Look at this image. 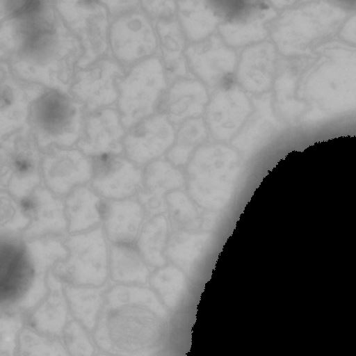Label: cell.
<instances>
[{
	"label": "cell",
	"instance_id": "cell-1",
	"mask_svg": "<svg viewBox=\"0 0 356 356\" xmlns=\"http://www.w3.org/2000/svg\"><path fill=\"white\" fill-rule=\"evenodd\" d=\"M81 54L79 40L50 5L7 60L17 76L67 92Z\"/></svg>",
	"mask_w": 356,
	"mask_h": 356
},
{
	"label": "cell",
	"instance_id": "cell-2",
	"mask_svg": "<svg viewBox=\"0 0 356 356\" xmlns=\"http://www.w3.org/2000/svg\"><path fill=\"white\" fill-rule=\"evenodd\" d=\"M67 254L63 238H0L1 303L22 308L40 300L48 292L49 272Z\"/></svg>",
	"mask_w": 356,
	"mask_h": 356
},
{
	"label": "cell",
	"instance_id": "cell-3",
	"mask_svg": "<svg viewBox=\"0 0 356 356\" xmlns=\"http://www.w3.org/2000/svg\"><path fill=\"white\" fill-rule=\"evenodd\" d=\"M146 295L145 289L131 284L109 287L95 334L103 349L129 356L140 351L141 309Z\"/></svg>",
	"mask_w": 356,
	"mask_h": 356
},
{
	"label": "cell",
	"instance_id": "cell-4",
	"mask_svg": "<svg viewBox=\"0 0 356 356\" xmlns=\"http://www.w3.org/2000/svg\"><path fill=\"white\" fill-rule=\"evenodd\" d=\"M66 257L57 262L52 273L63 284L99 286L109 277V243L102 225L90 230L67 234L63 238Z\"/></svg>",
	"mask_w": 356,
	"mask_h": 356
},
{
	"label": "cell",
	"instance_id": "cell-5",
	"mask_svg": "<svg viewBox=\"0 0 356 356\" xmlns=\"http://www.w3.org/2000/svg\"><path fill=\"white\" fill-rule=\"evenodd\" d=\"M32 134L42 150L70 147L81 135V105L57 90L43 92L30 107Z\"/></svg>",
	"mask_w": 356,
	"mask_h": 356
},
{
	"label": "cell",
	"instance_id": "cell-6",
	"mask_svg": "<svg viewBox=\"0 0 356 356\" xmlns=\"http://www.w3.org/2000/svg\"><path fill=\"white\" fill-rule=\"evenodd\" d=\"M32 132L24 128L1 139L0 189L21 200L42 184V154Z\"/></svg>",
	"mask_w": 356,
	"mask_h": 356
},
{
	"label": "cell",
	"instance_id": "cell-7",
	"mask_svg": "<svg viewBox=\"0 0 356 356\" xmlns=\"http://www.w3.org/2000/svg\"><path fill=\"white\" fill-rule=\"evenodd\" d=\"M166 87L165 67L158 58H147L136 65L119 86L123 125L131 127L152 115L163 99Z\"/></svg>",
	"mask_w": 356,
	"mask_h": 356
},
{
	"label": "cell",
	"instance_id": "cell-8",
	"mask_svg": "<svg viewBox=\"0 0 356 356\" xmlns=\"http://www.w3.org/2000/svg\"><path fill=\"white\" fill-rule=\"evenodd\" d=\"M56 8L71 29L78 36L82 54L80 67L92 63L107 48L108 15L105 7L98 2L58 1Z\"/></svg>",
	"mask_w": 356,
	"mask_h": 356
},
{
	"label": "cell",
	"instance_id": "cell-9",
	"mask_svg": "<svg viewBox=\"0 0 356 356\" xmlns=\"http://www.w3.org/2000/svg\"><path fill=\"white\" fill-rule=\"evenodd\" d=\"M254 110L253 99L238 83L232 81L213 93L204 120L213 138L228 140L241 132Z\"/></svg>",
	"mask_w": 356,
	"mask_h": 356
},
{
	"label": "cell",
	"instance_id": "cell-10",
	"mask_svg": "<svg viewBox=\"0 0 356 356\" xmlns=\"http://www.w3.org/2000/svg\"><path fill=\"white\" fill-rule=\"evenodd\" d=\"M188 69L210 89L233 81L238 63L236 51L218 35L189 44L185 51Z\"/></svg>",
	"mask_w": 356,
	"mask_h": 356
},
{
	"label": "cell",
	"instance_id": "cell-11",
	"mask_svg": "<svg viewBox=\"0 0 356 356\" xmlns=\"http://www.w3.org/2000/svg\"><path fill=\"white\" fill-rule=\"evenodd\" d=\"M92 173V159L79 149L54 147L42 154V184L60 197L78 186L88 184Z\"/></svg>",
	"mask_w": 356,
	"mask_h": 356
},
{
	"label": "cell",
	"instance_id": "cell-12",
	"mask_svg": "<svg viewBox=\"0 0 356 356\" xmlns=\"http://www.w3.org/2000/svg\"><path fill=\"white\" fill-rule=\"evenodd\" d=\"M90 186L102 198L124 200L136 195L143 181L138 165L121 154L92 157Z\"/></svg>",
	"mask_w": 356,
	"mask_h": 356
},
{
	"label": "cell",
	"instance_id": "cell-13",
	"mask_svg": "<svg viewBox=\"0 0 356 356\" xmlns=\"http://www.w3.org/2000/svg\"><path fill=\"white\" fill-rule=\"evenodd\" d=\"M29 223L22 234L24 240L63 238L67 234L64 200L43 184L20 200Z\"/></svg>",
	"mask_w": 356,
	"mask_h": 356
},
{
	"label": "cell",
	"instance_id": "cell-14",
	"mask_svg": "<svg viewBox=\"0 0 356 356\" xmlns=\"http://www.w3.org/2000/svg\"><path fill=\"white\" fill-rule=\"evenodd\" d=\"M273 15V10L264 2L234 6L218 26L220 36L232 47L261 42L268 35L267 24Z\"/></svg>",
	"mask_w": 356,
	"mask_h": 356
},
{
	"label": "cell",
	"instance_id": "cell-15",
	"mask_svg": "<svg viewBox=\"0 0 356 356\" xmlns=\"http://www.w3.org/2000/svg\"><path fill=\"white\" fill-rule=\"evenodd\" d=\"M111 42L115 56L124 62H132L152 54L157 43L147 17L136 10L124 14L113 23Z\"/></svg>",
	"mask_w": 356,
	"mask_h": 356
},
{
	"label": "cell",
	"instance_id": "cell-16",
	"mask_svg": "<svg viewBox=\"0 0 356 356\" xmlns=\"http://www.w3.org/2000/svg\"><path fill=\"white\" fill-rule=\"evenodd\" d=\"M41 86L19 80L6 63L0 65V136L22 126L29 106L43 92Z\"/></svg>",
	"mask_w": 356,
	"mask_h": 356
},
{
	"label": "cell",
	"instance_id": "cell-17",
	"mask_svg": "<svg viewBox=\"0 0 356 356\" xmlns=\"http://www.w3.org/2000/svg\"><path fill=\"white\" fill-rule=\"evenodd\" d=\"M174 126L163 113L145 120L124 138L126 156L138 165L157 157L174 142Z\"/></svg>",
	"mask_w": 356,
	"mask_h": 356
},
{
	"label": "cell",
	"instance_id": "cell-18",
	"mask_svg": "<svg viewBox=\"0 0 356 356\" xmlns=\"http://www.w3.org/2000/svg\"><path fill=\"white\" fill-rule=\"evenodd\" d=\"M121 74L122 69L115 61L99 60L76 74L72 92L90 109L108 105L116 99L115 82Z\"/></svg>",
	"mask_w": 356,
	"mask_h": 356
},
{
	"label": "cell",
	"instance_id": "cell-19",
	"mask_svg": "<svg viewBox=\"0 0 356 356\" xmlns=\"http://www.w3.org/2000/svg\"><path fill=\"white\" fill-rule=\"evenodd\" d=\"M275 51L268 41L247 47L241 54L236 70L237 83L248 93L267 92L273 83Z\"/></svg>",
	"mask_w": 356,
	"mask_h": 356
},
{
	"label": "cell",
	"instance_id": "cell-20",
	"mask_svg": "<svg viewBox=\"0 0 356 356\" xmlns=\"http://www.w3.org/2000/svg\"><path fill=\"white\" fill-rule=\"evenodd\" d=\"M123 131L118 113L107 108L97 111L86 121L77 141V147L89 157L121 154Z\"/></svg>",
	"mask_w": 356,
	"mask_h": 356
},
{
	"label": "cell",
	"instance_id": "cell-21",
	"mask_svg": "<svg viewBox=\"0 0 356 356\" xmlns=\"http://www.w3.org/2000/svg\"><path fill=\"white\" fill-rule=\"evenodd\" d=\"M163 100V114L176 125L199 118L206 111L209 97L202 82L188 76L174 80Z\"/></svg>",
	"mask_w": 356,
	"mask_h": 356
},
{
	"label": "cell",
	"instance_id": "cell-22",
	"mask_svg": "<svg viewBox=\"0 0 356 356\" xmlns=\"http://www.w3.org/2000/svg\"><path fill=\"white\" fill-rule=\"evenodd\" d=\"M145 211L136 199H103L102 225L108 243L136 241L143 225Z\"/></svg>",
	"mask_w": 356,
	"mask_h": 356
},
{
	"label": "cell",
	"instance_id": "cell-23",
	"mask_svg": "<svg viewBox=\"0 0 356 356\" xmlns=\"http://www.w3.org/2000/svg\"><path fill=\"white\" fill-rule=\"evenodd\" d=\"M232 7L204 1H179L177 16L186 40L193 43L211 36Z\"/></svg>",
	"mask_w": 356,
	"mask_h": 356
},
{
	"label": "cell",
	"instance_id": "cell-24",
	"mask_svg": "<svg viewBox=\"0 0 356 356\" xmlns=\"http://www.w3.org/2000/svg\"><path fill=\"white\" fill-rule=\"evenodd\" d=\"M177 14L156 19V30L159 40L163 65L168 79L188 76L185 58L186 38Z\"/></svg>",
	"mask_w": 356,
	"mask_h": 356
},
{
	"label": "cell",
	"instance_id": "cell-25",
	"mask_svg": "<svg viewBox=\"0 0 356 356\" xmlns=\"http://www.w3.org/2000/svg\"><path fill=\"white\" fill-rule=\"evenodd\" d=\"M68 234L86 232L102 225V198L89 184L63 197Z\"/></svg>",
	"mask_w": 356,
	"mask_h": 356
},
{
	"label": "cell",
	"instance_id": "cell-26",
	"mask_svg": "<svg viewBox=\"0 0 356 356\" xmlns=\"http://www.w3.org/2000/svg\"><path fill=\"white\" fill-rule=\"evenodd\" d=\"M147 264L135 242L109 243V277L114 282L131 284L145 282Z\"/></svg>",
	"mask_w": 356,
	"mask_h": 356
},
{
	"label": "cell",
	"instance_id": "cell-27",
	"mask_svg": "<svg viewBox=\"0 0 356 356\" xmlns=\"http://www.w3.org/2000/svg\"><path fill=\"white\" fill-rule=\"evenodd\" d=\"M63 283L51 270L47 275L48 292L33 316V323L41 332L58 334L66 321V304Z\"/></svg>",
	"mask_w": 356,
	"mask_h": 356
},
{
	"label": "cell",
	"instance_id": "cell-28",
	"mask_svg": "<svg viewBox=\"0 0 356 356\" xmlns=\"http://www.w3.org/2000/svg\"><path fill=\"white\" fill-rule=\"evenodd\" d=\"M108 289L106 283L99 286L65 284L64 292L79 321L92 328Z\"/></svg>",
	"mask_w": 356,
	"mask_h": 356
},
{
	"label": "cell",
	"instance_id": "cell-29",
	"mask_svg": "<svg viewBox=\"0 0 356 356\" xmlns=\"http://www.w3.org/2000/svg\"><path fill=\"white\" fill-rule=\"evenodd\" d=\"M29 223L20 200L0 191V238L22 236Z\"/></svg>",
	"mask_w": 356,
	"mask_h": 356
},
{
	"label": "cell",
	"instance_id": "cell-30",
	"mask_svg": "<svg viewBox=\"0 0 356 356\" xmlns=\"http://www.w3.org/2000/svg\"><path fill=\"white\" fill-rule=\"evenodd\" d=\"M208 131L206 122L201 117L183 122L178 130L175 145L169 155L179 160L187 158L195 147L207 139Z\"/></svg>",
	"mask_w": 356,
	"mask_h": 356
},
{
	"label": "cell",
	"instance_id": "cell-31",
	"mask_svg": "<svg viewBox=\"0 0 356 356\" xmlns=\"http://www.w3.org/2000/svg\"><path fill=\"white\" fill-rule=\"evenodd\" d=\"M161 218H154L143 224L136 240V245L143 259L149 265L161 263V245L163 235Z\"/></svg>",
	"mask_w": 356,
	"mask_h": 356
},
{
	"label": "cell",
	"instance_id": "cell-32",
	"mask_svg": "<svg viewBox=\"0 0 356 356\" xmlns=\"http://www.w3.org/2000/svg\"><path fill=\"white\" fill-rule=\"evenodd\" d=\"M20 353L22 356H66L60 344L46 340L29 330L22 334Z\"/></svg>",
	"mask_w": 356,
	"mask_h": 356
},
{
	"label": "cell",
	"instance_id": "cell-33",
	"mask_svg": "<svg viewBox=\"0 0 356 356\" xmlns=\"http://www.w3.org/2000/svg\"><path fill=\"white\" fill-rule=\"evenodd\" d=\"M65 340L72 356H92V346L76 323H70L66 329Z\"/></svg>",
	"mask_w": 356,
	"mask_h": 356
},
{
	"label": "cell",
	"instance_id": "cell-34",
	"mask_svg": "<svg viewBox=\"0 0 356 356\" xmlns=\"http://www.w3.org/2000/svg\"><path fill=\"white\" fill-rule=\"evenodd\" d=\"M142 3L155 19L177 14V6L172 1H143Z\"/></svg>",
	"mask_w": 356,
	"mask_h": 356
},
{
	"label": "cell",
	"instance_id": "cell-35",
	"mask_svg": "<svg viewBox=\"0 0 356 356\" xmlns=\"http://www.w3.org/2000/svg\"><path fill=\"white\" fill-rule=\"evenodd\" d=\"M106 4L112 13H118L134 8L138 3L136 1H103Z\"/></svg>",
	"mask_w": 356,
	"mask_h": 356
},
{
	"label": "cell",
	"instance_id": "cell-36",
	"mask_svg": "<svg viewBox=\"0 0 356 356\" xmlns=\"http://www.w3.org/2000/svg\"><path fill=\"white\" fill-rule=\"evenodd\" d=\"M99 356H107V355H99Z\"/></svg>",
	"mask_w": 356,
	"mask_h": 356
}]
</instances>
